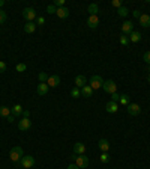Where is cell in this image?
I'll use <instances>...</instances> for the list:
<instances>
[{
	"mask_svg": "<svg viewBox=\"0 0 150 169\" xmlns=\"http://www.w3.org/2000/svg\"><path fill=\"white\" fill-rule=\"evenodd\" d=\"M23 156H24V151H23L21 146H14V148L11 150V152H9V159L12 161H15V163L21 160Z\"/></svg>",
	"mask_w": 150,
	"mask_h": 169,
	"instance_id": "cell-1",
	"label": "cell"
},
{
	"mask_svg": "<svg viewBox=\"0 0 150 169\" xmlns=\"http://www.w3.org/2000/svg\"><path fill=\"white\" fill-rule=\"evenodd\" d=\"M89 84L92 86V89L95 91V89H99V88L104 86V80H102V77H101V76H92V77H90V82H89Z\"/></svg>",
	"mask_w": 150,
	"mask_h": 169,
	"instance_id": "cell-2",
	"label": "cell"
},
{
	"mask_svg": "<svg viewBox=\"0 0 150 169\" xmlns=\"http://www.w3.org/2000/svg\"><path fill=\"white\" fill-rule=\"evenodd\" d=\"M102 89H104L107 94H114V92H117V84L114 83L113 80H107V82H104Z\"/></svg>",
	"mask_w": 150,
	"mask_h": 169,
	"instance_id": "cell-3",
	"label": "cell"
},
{
	"mask_svg": "<svg viewBox=\"0 0 150 169\" xmlns=\"http://www.w3.org/2000/svg\"><path fill=\"white\" fill-rule=\"evenodd\" d=\"M20 163H21V166L26 169L32 168L35 165V157H32V156H23V159L20 160Z\"/></svg>",
	"mask_w": 150,
	"mask_h": 169,
	"instance_id": "cell-4",
	"label": "cell"
},
{
	"mask_svg": "<svg viewBox=\"0 0 150 169\" xmlns=\"http://www.w3.org/2000/svg\"><path fill=\"white\" fill-rule=\"evenodd\" d=\"M75 165H77L80 169L87 168V166H89V159H87V156L81 154L80 157H77V159H75Z\"/></svg>",
	"mask_w": 150,
	"mask_h": 169,
	"instance_id": "cell-5",
	"label": "cell"
},
{
	"mask_svg": "<svg viewBox=\"0 0 150 169\" xmlns=\"http://www.w3.org/2000/svg\"><path fill=\"white\" fill-rule=\"evenodd\" d=\"M126 107H128V113H129V115H132V116L140 115V112H141V107H140L137 103H129Z\"/></svg>",
	"mask_w": 150,
	"mask_h": 169,
	"instance_id": "cell-6",
	"label": "cell"
},
{
	"mask_svg": "<svg viewBox=\"0 0 150 169\" xmlns=\"http://www.w3.org/2000/svg\"><path fill=\"white\" fill-rule=\"evenodd\" d=\"M23 17L27 20V21H33L35 18H36V11L33 8H26L23 11Z\"/></svg>",
	"mask_w": 150,
	"mask_h": 169,
	"instance_id": "cell-7",
	"label": "cell"
},
{
	"mask_svg": "<svg viewBox=\"0 0 150 169\" xmlns=\"http://www.w3.org/2000/svg\"><path fill=\"white\" fill-rule=\"evenodd\" d=\"M32 127V121L29 118H23V119H20L18 121V128L20 130H23V131H26V130H29Z\"/></svg>",
	"mask_w": 150,
	"mask_h": 169,
	"instance_id": "cell-8",
	"label": "cell"
},
{
	"mask_svg": "<svg viewBox=\"0 0 150 169\" xmlns=\"http://www.w3.org/2000/svg\"><path fill=\"white\" fill-rule=\"evenodd\" d=\"M131 32H134L132 21H125L122 24V35H131Z\"/></svg>",
	"mask_w": 150,
	"mask_h": 169,
	"instance_id": "cell-9",
	"label": "cell"
},
{
	"mask_svg": "<svg viewBox=\"0 0 150 169\" xmlns=\"http://www.w3.org/2000/svg\"><path fill=\"white\" fill-rule=\"evenodd\" d=\"M98 24H99V17L98 15H89V18H87V26L90 29H95V27H98Z\"/></svg>",
	"mask_w": 150,
	"mask_h": 169,
	"instance_id": "cell-10",
	"label": "cell"
},
{
	"mask_svg": "<svg viewBox=\"0 0 150 169\" xmlns=\"http://www.w3.org/2000/svg\"><path fill=\"white\" fill-rule=\"evenodd\" d=\"M47 84L51 86V88H56L60 84V77L59 76H50L48 77V80H47Z\"/></svg>",
	"mask_w": 150,
	"mask_h": 169,
	"instance_id": "cell-11",
	"label": "cell"
},
{
	"mask_svg": "<svg viewBox=\"0 0 150 169\" xmlns=\"http://www.w3.org/2000/svg\"><path fill=\"white\" fill-rule=\"evenodd\" d=\"M48 89H50V86L47 83H39L38 88H36V92L39 94V95H47L48 94Z\"/></svg>",
	"mask_w": 150,
	"mask_h": 169,
	"instance_id": "cell-12",
	"label": "cell"
},
{
	"mask_svg": "<svg viewBox=\"0 0 150 169\" xmlns=\"http://www.w3.org/2000/svg\"><path fill=\"white\" fill-rule=\"evenodd\" d=\"M105 110H107L108 113H116L117 110H119V104L114 101H108L107 106H105Z\"/></svg>",
	"mask_w": 150,
	"mask_h": 169,
	"instance_id": "cell-13",
	"label": "cell"
},
{
	"mask_svg": "<svg viewBox=\"0 0 150 169\" xmlns=\"http://www.w3.org/2000/svg\"><path fill=\"white\" fill-rule=\"evenodd\" d=\"M86 84H87V79H86L84 76H77L75 77V86H77V88L81 89V88L86 86Z\"/></svg>",
	"mask_w": 150,
	"mask_h": 169,
	"instance_id": "cell-14",
	"label": "cell"
},
{
	"mask_svg": "<svg viewBox=\"0 0 150 169\" xmlns=\"http://www.w3.org/2000/svg\"><path fill=\"white\" fill-rule=\"evenodd\" d=\"M35 30H36V23H33V21H27V23L24 24L26 33H33Z\"/></svg>",
	"mask_w": 150,
	"mask_h": 169,
	"instance_id": "cell-15",
	"label": "cell"
},
{
	"mask_svg": "<svg viewBox=\"0 0 150 169\" xmlns=\"http://www.w3.org/2000/svg\"><path fill=\"white\" fill-rule=\"evenodd\" d=\"M74 152L75 154H84L86 152V145L84 144H81V142H77V144L74 145Z\"/></svg>",
	"mask_w": 150,
	"mask_h": 169,
	"instance_id": "cell-16",
	"label": "cell"
},
{
	"mask_svg": "<svg viewBox=\"0 0 150 169\" xmlns=\"http://www.w3.org/2000/svg\"><path fill=\"white\" fill-rule=\"evenodd\" d=\"M140 24H141L143 27H150V15L141 14V17H140Z\"/></svg>",
	"mask_w": 150,
	"mask_h": 169,
	"instance_id": "cell-17",
	"label": "cell"
},
{
	"mask_svg": "<svg viewBox=\"0 0 150 169\" xmlns=\"http://www.w3.org/2000/svg\"><path fill=\"white\" fill-rule=\"evenodd\" d=\"M56 14H57L59 18H68L69 17V9L65 8V6L63 8H57V12Z\"/></svg>",
	"mask_w": 150,
	"mask_h": 169,
	"instance_id": "cell-18",
	"label": "cell"
},
{
	"mask_svg": "<svg viewBox=\"0 0 150 169\" xmlns=\"http://www.w3.org/2000/svg\"><path fill=\"white\" fill-rule=\"evenodd\" d=\"M140 41H141V33L137 32V30L131 32V35H129V42H140Z\"/></svg>",
	"mask_w": 150,
	"mask_h": 169,
	"instance_id": "cell-19",
	"label": "cell"
},
{
	"mask_svg": "<svg viewBox=\"0 0 150 169\" xmlns=\"http://www.w3.org/2000/svg\"><path fill=\"white\" fill-rule=\"evenodd\" d=\"M99 150L102 152H108L110 150V142L107 141V139H101L99 141Z\"/></svg>",
	"mask_w": 150,
	"mask_h": 169,
	"instance_id": "cell-20",
	"label": "cell"
},
{
	"mask_svg": "<svg viewBox=\"0 0 150 169\" xmlns=\"http://www.w3.org/2000/svg\"><path fill=\"white\" fill-rule=\"evenodd\" d=\"M92 94H93V89L90 84H86V86L81 88V95L83 97H92Z\"/></svg>",
	"mask_w": 150,
	"mask_h": 169,
	"instance_id": "cell-21",
	"label": "cell"
},
{
	"mask_svg": "<svg viewBox=\"0 0 150 169\" xmlns=\"http://www.w3.org/2000/svg\"><path fill=\"white\" fill-rule=\"evenodd\" d=\"M87 12H89L90 15H96V14L99 12V6H98L96 3H90V5L87 6Z\"/></svg>",
	"mask_w": 150,
	"mask_h": 169,
	"instance_id": "cell-22",
	"label": "cell"
},
{
	"mask_svg": "<svg viewBox=\"0 0 150 169\" xmlns=\"http://www.w3.org/2000/svg\"><path fill=\"white\" fill-rule=\"evenodd\" d=\"M11 113H12L14 116H20V115H23V107H21L20 104H15V106L11 109Z\"/></svg>",
	"mask_w": 150,
	"mask_h": 169,
	"instance_id": "cell-23",
	"label": "cell"
},
{
	"mask_svg": "<svg viewBox=\"0 0 150 169\" xmlns=\"http://www.w3.org/2000/svg\"><path fill=\"white\" fill-rule=\"evenodd\" d=\"M9 115H11V109L6 107V106H2V107H0V116H2V118H8Z\"/></svg>",
	"mask_w": 150,
	"mask_h": 169,
	"instance_id": "cell-24",
	"label": "cell"
},
{
	"mask_svg": "<svg viewBox=\"0 0 150 169\" xmlns=\"http://www.w3.org/2000/svg\"><path fill=\"white\" fill-rule=\"evenodd\" d=\"M129 101H131V97H129V95H126V94L120 95V100H119V103H120V104L128 106V104H129Z\"/></svg>",
	"mask_w": 150,
	"mask_h": 169,
	"instance_id": "cell-25",
	"label": "cell"
},
{
	"mask_svg": "<svg viewBox=\"0 0 150 169\" xmlns=\"http://www.w3.org/2000/svg\"><path fill=\"white\" fill-rule=\"evenodd\" d=\"M128 12H129V11H128V8H126V6H122V8L117 9V14H119V17H126V15H128Z\"/></svg>",
	"mask_w": 150,
	"mask_h": 169,
	"instance_id": "cell-26",
	"label": "cell"
},
{
	"mask_svg": "<svg viewBox=\"0 0 150 169\" xmlns=\"http://www.w3.org/2000/svg\"><path fill=\"white\" fill-rule=\"evenodd\" d=\"M48 74L47 73H39V76H38V79H39V82L41 83H47V80H48Z\"/></svg>",
	"mask_w": 150,
	"mask_h": 169,
	"instance_id": "cell-27",
	"label": "cell"
},
{
	"mask_svg": "<svg viewBox=\"0 0 150 169\" xmlns=\"http://www.w3.org/2000/svg\"><path fill=\"white\" fill-rule=\"evenodd\" d=\"M101 161H102V163H108L110 161V156H108V152H102V154H101Z\"/></svg>",
	"mask_w": 150,
	"mask_h": 169,
	"instance_id": "cell-28",
	"label": "cell"
},
{
	"mask_svg": "<svg viewBox=\"0 0 150 169\" xmlns=\"http://www.w3.org/2000/svg\"><path fill=\"white\" fill-rule=\"evenodd\" d=\"M71 95H72V97H74V98H78V97H80V95H81V91H80V89H78V88H77V86H75L74 89H72V91H71Z\"/></svg>",
	"mask_w": 150,
	"mask_h": 169,
	"instance_id": "cell-29",
	"label": "cell"
},
{
	"mask_svg": "<svg viewBox=\"0 0 150 169\" xmlns=\"http://www.w3.org/2000/svg\"><path fill=\"white\" fill-rule=\"evenodd\" d=\"M6 18H8V15H6V12H5L3 9H0V24H3V23L6 21Z\"/></svg>",
	"mask_w": 150,
	"mask_h": 169,
	"instance_id": "cell-30",
	"label": "cell"
},
{
	"mask_svg": "<svg viewBox=\"0 0 150 169\" xmlns=\"http://www.w3.org/2000/svg\"><path fill=\"white\" fill-rule=\"evenodd\" d=\"M15 69H17L18 73H24L26 69H27V65L26 64H18L17 67H15Z\"/></svg>",
	"mask_w": 150,
	"mask_h": 169,
	"instance_id": "cell-31",
	"label": "cell"
},
{
	"mask_svg": "<svg viewBox=\"0 0 150 169\" xmlns=\"http://www.w3.org/2000/svg\"><path fill=\"white\" fill-rule=\"evenodd\" d=\"M120 44H122V45H128V44H129V36L122 35V36H120Z\"/></svg>",
	"mask_w": 150,
	"mask_h": 169,
	"instance_id": "cell-32",
	"label": "cell"
},
{
	"mask_svg": "<svg viewBox=\"0 0 150 169\" xmlns=\"http://www.w3.org/2000/svg\"><path fill=\"white\" fill-rule=\"evenodd\" d=\"M47 12H48V14H56V12H57V8H56L54 5H48V6H47Z\"/></svg>",
	"mask_w": 150,
	"mask_h": 169,
	"instance_id": "cell-33",
	"label": "cell"
},
{
	"mask_svg": "<svg viewBox=\"0 0 150 169\" xmlns=\"http://www.w3.org/2000/svg\"><path fill=\"white\" fill-rule=\"evenodd\" d=\"M111 6H114V8H122V6H123V5H122V2H120V0H113V2H111Z\"/></svg>",
	"mask_w": 150,
	"mask_h": 169,
	"instance_id": "cell-34",
	"label": "cell"
},
{
	"mask_svg": "<svg viewBox=\"0 0 150 169\" xmlns=\"http://www.w3.org/2000/svg\"><path fill=\"white\" fill-rule=\"evenodd\" d=\"M143 59H144V62H146V64H149V65H150V50H149V51H146V53H144V56H143Z\"/></svg>",
	"mask_w": 150,
	"mask_h": 169,
	"instance_id": "cell-35",
	"label": "cell"
},
{
	"mask_svg": "<svg viewBox=\"0 0 150 169\" xmlns=\"http://www.w3.org/2000/svg\"><path fill=\"white\" fill-rule=\"evenodd\" d=\"M119 100H120V95H119V94H117V92H114V94H111V101H114V103H117V101H119Z\"/></svg>",
	"mask_w": 150,
	"mask_h": 169,
	"instance_id": "cell-36",
	"label": "cell"
},
{
	"mask_svg": "<svg viewBox=\"0 0 150 169\" xmlns=\"http://www.w3.org/2000/svg\"><path fill=\"white\" fill-rule=\"evenodd\" d=\"M54 6L63 8V6H65V0H56V2H54Z\"/></svg>",
	"mask_w": 150,
	"mask_h": 169,
	"instance_id": "cell-37",
	"label": "cell"
},
{
	"mask_svg": "<svg viewBox=\"0 0 150 169\" xmlns=\"http://www.w3.org/2000/svg\"><path fill=\"white\" fill-rule=\"evenodd\" d=\"M5 71H6V64L3 60H0V74H3Z\"/></svg>",
	"mask_w": 150,
	"mask_h": 169,
	"instance_id": "cell-38",
	"label": "cell"
},
{
	"mask_svg": "<svg viewBox=\"0 0 150 169\" xmlns=\"http://www.w3.org/2000/svg\"><path fill=\"white\" fill-rule=\"evenodd\" d=\"M44 23H45V18H44V17H38V18H36V24L42 26Z\"/></svg>",
	"mask_w": 150,
	"mask_h": 169,
	"instance_id": "cell-39",
	"label": "cell"
},
{
	"mask_svg": "<svg viewBox=\"0 0 150 169\" xmlns=\"http://www.w3.org/2000/svg\"><path fill=\"white\" fill-rule=\"evenodd\" d=\"M132 15H134V18H140L141 17V12H140V11H134Z\"/></svg>",
	"mask_w": 150,
	"mask_h": 169,
	"instance_id": "cell-40",
	"label": "cell"
},
{
	"mask_svg": "<svg viewBox=\"0 0 150 169\" xmlns=\"http://www.w3.org/2000/svg\"><path fill=\"white\" fill-rule=\"evenodd\" d=\"M6 119H8V122H14V121H15V116H14V115L11 113V115H9V116H8Z\"/></svg>",
	"mask_w": 150,
	"mask_h": 169,
	"instance_id": "cell-41",
	"label": "cell"
},
{
	"mask_svg": "<svg viewBox=\"0 0 150 169\" xmlns=\"http://www.w3.org/2000/svg\"><path fill=\"white\" fill-rule=\"evenodd\" d=\"M23 116H24V118H29V116H30V112H29V110H23Z\"/></svg>",
	"mask_w": 150,
	"mask_h": 169,
	"instance_id": "cell-42",
	"label": "cell"
},
{
	"mask_svg": "<svg viewBox=\"0 0 150 169\" xmlns=\"http://www.w3.org/2000/svg\"><path fill=\"white\" fill-rule=\"evenodd\" d=\"M68 169H80V168H78L77 165H69V166H68Z\"/></svg>",
	"mask_w": 150,
	"mask_h": 169,
	"instance_id": "cell-43",
	"label": "cell"
},
{
	"mask_svg": "<svg viewBox=\"0 0 150 169\" xmlns=\"http://www.w3.org/2000/svg\"><path fill=\"white\" fill-rule=\"evenodd\" d=\"M5 5V0H0V6H3Z\"/></svg>",
	"mask_w": 150,
	"mask_h": 169,
	"instance_id": "cell-44",
	"label": "cell"
},
{
	"mask_svg": "<svg viewBox=\"0 0 150 169\" xmlns=\"http://www.w3.org/2000/svg\"><path fill=\"white\" fill-rule=\"evenodd\" d=\"M147 80H149V82H150V74H149V76H147Z\"/></svg>",
	"mask_w": 150,
	"mask_h": 169,
	"instance_id": "cell-45",
	"label": "cell"
}]
</instances>
